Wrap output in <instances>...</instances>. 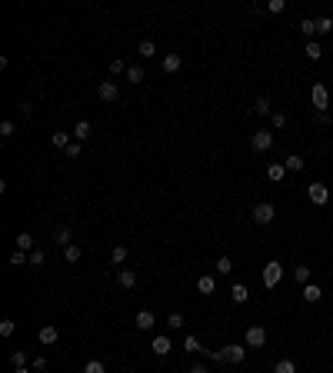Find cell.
Masks as SVG:
<instances>
[{"mask_svg": "<svg viewBox=\"0 0 333 373\" xmlns=\"http://www.w3.org/2000/svg\"><path fill=\"white\" fill-rule=\"evenodd\" d=\"M250 147H254L257 153H267V150H273V130H257V134L250 137Z\"/></svg>", "mask_w": 333, "mask_h": 373, "instance_id": "obj_1", "label": "cell"}, {"mask_svg": "<svg viewBox=\"0 0 333 373\" xmlns=\"http://www.w3.org/2000/svg\"><path fill=\"white\" fill-rule=\"evenodd\" d=\"M310 100H313L317 113H326V107H330V90H326L323 84H313V90H310Z\"/></svg>", "mask_w": 333, "mask_h": 373, "instance_id": "obj_2", "label": "cell"}, {"mask_svg": "<svg viewBox=\"0 0 333 373\" xmlns=\"http://www.w3.org/2000/svg\"><path fill=\"white\" fill-rule=\"evenodd\" d=\"M273 217H277V206H273V203H267V200L254 206V223H260V227L273 223Z\"/></svg>", "mask_w": 333, "mask_h": 373, "instance_id": "obj_3", "label": "cell"}, {"mask_svg": "<svg viewBox=\"0 0 333 373\" xmlns=\"http://www.w3.org/2000/svg\"><path fill=\"white\" fill-rule=\"evenodd\" d=\"M280 277H283V263H280V260H270L267 267H263V286H277Z\"/></svg>", "mask_w": 333, "mask_h": 373, "instance_id": "obj_4", "label": "cell"}, {"mask_svg": "<svg viewBox=\"0 0 333 373\" xmlns=\"http://www.w3.org/2000/svg\"><path fill=\"white\" fill-rule=\"evenodd\" d=\"M220 353H223V363H233V366L246 360V347H240V343H230V347H223Z\"/></svg>", "mask_w": 333, "mask_h": 373, "instance_id": "obj_5", "label": "cell"}, {"mask_svg": "<svg viewBox=\"0 0 333 373\" xmlns=\"http://www.w3.org/2000/svg\"><path fill=\"white\" fill-rule=\"evenodd\" d=\"M246 347H263V343H267V330H263L260 323H254V326H246Z\"/></svg>", "mask_w": 333, "mask_h": 373, "instance_id": "obj_6", "label": "cell"}, {"mask_svg": "<svg viewBox=\"0 0 333 373\" xmlns=\"http://www.w3.org/2000/svg\"><path fill=\"white\" fill-rule=\"evenodd\" d=\"M307 197H310V203H317V206H323L326 200H330V190H326L323 183H310L307 187Z\"/></svg>", "mask_w": 333, "mask_h": 373, "instance_id": "obj_7", "label": "cell"}, {"mask_svg": "<svg viewBox=\"0 0 333 373\" xmlns=\"http://www.w3.org/2000/svg\"><path fill=\"white\" fill-rule=\"evenodd\" d=\"M54 243H57V246H64V250L73 243V227H70V223H60V227L54 230Z\"/></svg>", "mask_w": 333, "mask_h": 373, "instance_id": "obj_8", "label": "cell"}, {"mask_svg": "<svg viewBox=\"0 0 333 373\" xmlns=\"http://www.w3.org/2000/svg\"><path fill=\"white\" fill-rule=\"evenodd\" d=\"M97 94H100V100H103V103H113V100H120V87L113 84V80H103Z\"/></svg>", "mask_w": 333, "mask_h": 373, "instance_id": "obj_9", "label": "cell"}, {"mask_svg": "<svg viewBox=\"0 0 333 373\" xmlns=\"http://www.w3.org/2000/svg\"><path fill=\"white\" fill-rule=\"evenodd\" d=\"M153 323H157L153 310H140V313L134 317V326H137V330H153Z\"/></svg>", "mask_w": 333, "mask_h": 373, "instance_id": "obj_10", "label": "cell"}, {"mask_svg": "<svg viewBox=\"0 0 333 373\" xmlns=\"http://www.w3.org/2000/svg\"><path fill=\"white\" fill-rule=\"evenodd\" d=\"M37 337H40V343H44V347H50V343H57V340H60V330L47 323V326H40V334H37Z\"/></svg>", "mask_w": 333, "mask_h": 373, "instance_id": "obj_11", "label": "cell"}, {"mask_svg": "<svg viewBox=\"0 0 333 373\" xmlns=\"http://www.w3.org/2000/svg\"><path fill=\"white\" fill-rule=\"evenodd\" d=\"M197 290H200V294H206V297H210V294L217 290V277H214V273H203V277L197 280Z\"/></svg>", "mask_w": 333, "mask_h": 373, "instance_id": "obj_12", "label": "cell"}, {"mask_svg": "<svg viewBox=\"0 0 333 373\" xmlns=\"http://www.w3.org/2000/svg\"><path fill=\"white\" fill-rule=\"evenodd\" d=\"M170 350H174V343H170V337H153V353H157V357H166Z\"/></svg>", "mask_w": 333, "mask_h": 373, "instance_id": "obj_13", "label": "cell"}, {"mask_svg": "<svg viewBox=\"0 0 333 373\" xmlns=\"http://www.w3.org/2000/svg\"><path fill=\"white\" fill-rule=\"evenodd\" d=\"M300 297H303V300H307V303H317L320 297H323V290H320L317 283H307V286H303V290H300Z\"/></svg>", "mask_w": 333, "mask_h": 373, "instance_id": "obj_14", "label": "cell"}, {"mask_svg": "<svg viewBox=\"0 0 333 373\" xmlns=\"http://www.w3.org/2000/svg\"><path fill=\"white\" fill-rule=\"evenodd\" d=\"M117 283L123 286V290H134V286H137V273L134 270H120L117 273Z\"/></svg>", "mask_w": 333, "mask_h": 373, "instance_id": "obj_15", "label": "cell"}, {"mask_svg": "<svg viewBox=\"0 0 333 373\" xmlns=\"http://www.w3.org/2000/svg\"><path fill=\"white\" fill-rule=\"evenodd\" d=\"M143 80H147V70L137 67V64H130L127 67V84H143Z\"/></svg>", "mask_w": 333, "mask_h": 373, "instance_id": "obj_16", "label": "cell"}, {"mask_svg": "<svg viewBox=\"0 0 333 373\" xmlns=\"http://www.w3.org/2000/svg\"><path fill=\"white\" fill-rule=\"evenodd\" d=\"M180 70V54H166L163 57V73H177Z\"/></svg>", "mask_w": 333, "mask_h": 373, "instance_id": "obj_17", "label": "cell"}, {"mask_svg": "<svg viewBox=\"0 0 333 373\" xmlns=\"http://www.w3.org/2000/svg\"><path fill=\"white\" fill-rule=\"evenodd\" d=\"M230 294H233V303H246V300H250V290H246L243 283H233Z\"/></svg>", "mask_w": 333, "mask_h": 373, "instance_id": "obj_18", "label": "cell"}, {"mask_svg": "<svg viewBox=\"0 0 333 373\" xmlns=\"http://www.w3.org/2000/svg\"><path fill=\"white\" fill-rule=\"evenodd\" d=\"M267 177H270L273 183H280V180L286 177V167H283V163H270V167H267Z\"/></svg>", "mask_w": 333, "mask_h": 373, "instance_id": "obj_19", "label": "cell"}, {"mask_svg": "<svg viewBox=\"0 0 333 373\" xmlns=\"http://www.w3.org/2000/svg\"><path fill=\"white\" fill-rule=\"evenodd\" d=\"M50 140H54V147H57V150H67V147H70V134H64V130H57V134L54 137H50Z\"/></svg>", "mask_w": 333, "mask_h": 373, "instance_id": "obj_20", "label": "cell"}, {"mask_svg": "<svg viewBox=\"0 0 333 373\" xmlns=\"http://www.w3.org/2000/svg\"><path fill=\"white\" fill-rule=\"evenodd\" d=\"M303 54H307L310 60H320V57H323V47H320L317 40H307V47H303Z\"/></svg>", "mask_w": 333, "mask_h": 373, "instance_id": "obj_21", "label": "cell"}, {"mask_svg": "<svg viewBox=\"0 0 333 373\" xmlns=\"http://www.w3.org/2000/svg\"><path fill=\"white\" fill-rule=\"evenodd\" d=\"M87 137H90V120H80L73 127V140H87Z\"/></svg>", "mask_w": 333, "mask_h": 373, "instance_id": "obj_22", "label": "cell"}, {"mask_svg": "<svg viewBox=\"0 0 333 373\" xmlns=\"http://www.w3.org/2000/svg\"><path fill=\"white\" fill-rule=\"evenodd\" d=\"M17 250H24V254L33 250V237H30V233H17Z\"/></svg>", "mask_w": 333, "mask_h": 373, "instance_id": "obj_23", "label": "cell"}, {"mask_svg": "<svg viewBox=\"0 0 333 373\" xmlns=\"http://www.w3.org/2000/svg\"><path fill=\"white\" fill-rule=\"evenodd\" d=\"M30 263V254H24V250H14L10 254V267H27Z\"/></svg>", "mask_w": 333, "mask_h": 373, "instance_id": "obj_24", "label": "cell"}, {"mask_svg": "<svg viewBox=\"0 0 333 373\" xmlns=\"http://www.w3.org/2000/svg\"><path fill=\"white\" fill-rule=\"evenodd\" d=\"M300 30H303V37H307V40H313V33H320V30H317V20H313V17H307V20H303Z\"/></svg>", "mask_w": 333, "mask_h": 373, "instance_id": "obj_25", "label": "cell"}, {"mask_svg": "<svg viewBox=\"0 0 333 373\" xmlns=\"http://www.w3.org/2000/svg\"><path fill=\"white\" fill-rule=\"evenodd\" d=\"M80 257H84V254H80L77 243H70V246L64 250V260H67V263H80Z\"/></svg>", "mask_w": 333, "mask_h": 373, "instance_id": "obj_26", "label": "cell"}, {"mask_svg": "<svg viewBox=\"0 0 333 373\" xmlns=\"http://www.w3.org/2000/svg\"><path fill=\"white\" fill-rule=\"evenodd\" d=\"M254 110L260 113V117H267V113H273V107H270V100L267 97H257V103H254Z\"/></svg>", "mask_w": 333, "mask_h": 373, "instance_id": "obj_27", "label": "cell"}, {"mask_svg": "<svg viewBox=\"0 0 333 373\" xmlns=\"http://www.w3.org/2000/svg\"><path fill=\"white\" fill-rule=\"evenodd\" d=\"M270 123H273V130H283L286 127V113L283 110H273V113H270Z\"/></svg>", "mask_w": 333, "mask_h": 373, "instance_id": "obj_28", "label": "cell"}, {"mask_svg": "<svg viewBox=\"0 0 333 373\" xmlns=\"http://www.w3.org/2000/svg\"><path fill=\"white\" fill-rule=\"evenodd\" d=\"M286 170H294V174H300L303 170V157H297V153H290V157H286V163H283Z\"/></svg>", "mask_w": 333, "mask_h": 373, "instance_id": "obj_29", "label": "cell"}, {"mask_svg": "<svg viewBox=\"0 0 333 373\" xmlns=\"http://www.w3.org/2000/svg\"><path fill=\"white\" fill-rule=\"evenodd\" d=\"M273 373H297V363H294V360H277Z\"/></svg>", "mask_w": 333, "mask_h": 373, "instance_id": "obj_30", "label": "cell"}, {"mask_svg": "<svg viewBox=\"0 0 333 373\" xmlns=\"http://www.w3.org/2000/svg\"><path fill=\"white\" fill-rule=\"evenodd\" d=\"M294 277L300 280L303 286H307V283H310V267H307V263H300V267H294Z\"/></svg>", "mask_w": 333, "mask_h": 373, "instance_id": "obj_31", "label": "cell"}, {"mask_svg": "<svg viewBox=\"0 0 333 373\" xmlns=\"http://www.w3.org/2000/svg\"><path fill=\"white\" fill-rule=\"evenodd\" d=\"M14 130H17L14 120H0V137H4V140H7V137H14Z\"/></svg>", "mask_w": 333, "mask_h": 373, "instance_id": "obj_32", "label": "cell"}, {"mask_svg": "<svg viewBox=\"0 0 333 373\" xmlns=\"http://www.w3.org/2000/svg\"><path fill=\"white\" fill-rule=\"evenodd\" d=\"M84 373H107V366H103L100 360H87V363H84Z\"/></svg>", "mask_w": 333, "mask_h": 373, "instance_id": "obj_33", "label": "cell"}, {"mask_svg": "<svg viewBox=\"0 0 333 373\" xmlns=\"http://www.w3.org/2000/svg\"><path fill=\"white\" fill-rule=\"evenodd\" d=\"M230 270H233L230 257H217V273H230Z\"/></svg>", "mask_w": 333, "mask_h": 373, "instance_id": "obj_34", "label": "cell"}, {"mask_svg": "<svg viewBox=\"0 0 333 373\" xmlns=\"http://www.w3.org/2000/svg\"><path fill=\"white\" fill-rule=\"evenodd\" d=\"M17 320H0V337H14Z\"/></svg>", "mask_w": 333, "mask_h": 373, "instance_id": "obj_35", "label": "cell"}, {"mask_svg": "<svg viewBox=\"0 0 333 373\" xmlns=\"http://www.w3.org/2000/svg\"><path fill=\"white\" fill-rule=\"evenodd\" d=\"M107 70H110L113 77H117V73H123V70H127V64H123V60H120V57H113L110 64H107Z\"/></svg>", "mask_w": 333, "mask_h": 373, "instance_id": "obj_36", "label": "cell"}, {"mask_svg": "<svg viewBox=\"0 0 333 373\" xmlns=\"http://www.w3.org/2000/svg\"><path fill=\"white\" fill-rule=\"evenodd\" d=\"M10 363H14V366H27V350H14V353H10Z\"/></svg>", "mask_w": 333, "mask_h": 373, "instance_id": "obj_37", "label": "cell"}, {"mask_svg": "<svg viewBox=\"0 0 333 373\" xmlns=\"http://www.w3.org/2000/svg\"><path fill=\"white\" fill-rule=\"evenodd\" d=\"M183 350H190V353H203V347H200L197 337H187V340H183Z\"/></svg>", "mask_w": 333, "mask_h": 373, "instance_id": "obj_38", "label": "cell"}, {"mask_svg": "<svg viewBox=\"0 0 333 373\" xmlns=\"http://www.w3.org/2000/svg\"><path fill=\"white\" fill-rule=\"evenodd\" d=\"M110 260L113 263H123V260H127V246H113V250H110Z\"/></svg>", "mask_w": 333, "mask_h": 373, "instance_id": "obj_39", "label": "cell"}, {"mask_svg": "<svg viewBox=\"0 0 333 373\" xmlns=\"http://www.w3.org/2000/svg\"><path fill=\"white\" fill-rule=\"evenodd\" d=\"M157 47H153V40H140V57H153Z\"/></svg>", "mask_w": 333, "mask_h": 373, "instance_id": "obj_40", "label": "cell"}, {"mask_svg": "<svg viewBox=\"0 0 333 373\" xmlns=\"http://www.w3.org/2000/svg\"><path fill=\"white\" fill-rule=\"evenodd\" d=\"M317 30L320 33H330L333 30V17H320V20H317Z\"/></svg>", "mask_w": 333, "mask_h": 373, "instance_id": "obj_41", "label": "cell"}, {"mask_svg": "<svg viewBox=\"0 0 333 373\" xmlns=\"http://www.w3.org/2000/svg\"><path fill=\"white\" fill-rule=\"evenodd\" d=\"M166 326H170V330H180V326H183V317H180V313H170V317H166Z\"/></svg>", "mask_w": 333, "mask_h": 373, "instance_id": "obj_42", "label": "cell"}, {"mask_svg": "<svg viewBox=\"0 0 333 373\" xmlns=\"http://www.w3.org/2000/svg\"><path fill=\"white\" fill-rule=\"evenodd\" d=\"M267 10H270V14H283V10H286V4H283V0H270V4H267Z\"/></svg>", "mask_w": 333, "mask_h": 373, "instance_id": "obj_43", "label": "cell"}, {"mask_svg": "<svg viewBox=\"0 0 333 373\" xmlns=\"http://www.w3.org/2000/svg\"><path fill=\"white\" fill-rule=\"evenodd\" d=\"M80 150H84V147H80V140H73L70 147H67V157H70V160H77V157H80Z\"/></svg>", "mask_w": 333, "mask_h": 373, "instance_id": "obj_44", "label": "cell"}, {"mask_svg": "<svg viewBox=\"0 0 333 373\" xmlns=\"http://www.w3.org/2000/svg\"><path fill=\"white\" fill-rule=\"evenodd\" d=\"M30 267H44V250H30Z\"/></svg>", "mask_w": 333, "mask_h": 373, "instance_id": "obj_45", "label": "cell"}, {"mask_svg": "<svg viewBox=\"0 0 333 373\" xmlns=\"http://www.w3.org/2000/svg\"><path fill=\"white\" fill-rule=\"evenodd\" d=\"M187 373H206V366H203V363H193V366H190V370H187Z\"/></svg>", "mask_w": 333, "mask_h": 373, "instance_id": "obj_46", "label": "cell"}, {"mask_svg": "<svg viewBox=\"0 0 333 373\" xmlns=\"http://www.w3.org/2000/svg\"><path fill=\"white\" fill-rule=\"evenodd\" d=\"M14 373H30V370H27V366H14Z\"/></svg>", "mask_w": 333, "mask_h": 373, "instance_id": "obj_47", "label": "cell"}]
</instances>
